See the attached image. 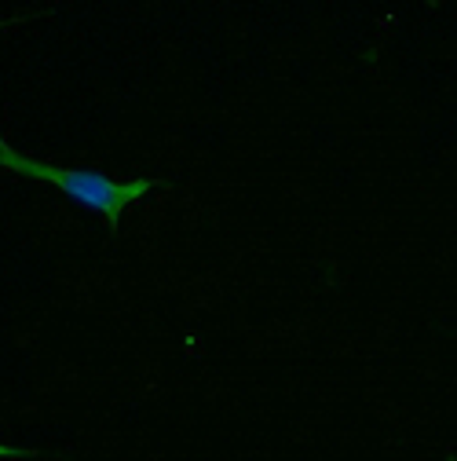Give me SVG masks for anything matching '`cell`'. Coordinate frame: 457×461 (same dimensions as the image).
I'll use <instances>...</instances> for the list:
<instances>
[{
    "label": "cell",
    "instance_id": "3957f363",
    "mask_svg": "<svg viewBox=\"0 0 457 461\" xmlns=\"http://www.w3.org/2000/svg\"><path fill=\"white\" fill-rule=\"evenodd\" d=\"M26 15H19V19H4V23H0V26H15V23H22Z\"/></svg>",
    "mask_w": 457,
    "mask_h": 461
},
{
    "label": "cell",
    "instance_id": "6da1fadb",
    "mask_svg": "<svg viewBox=\"0 0 457 461\" xmlns=\"http://www.w3.org/2000/svg\"><path fill=\"white\" fill-rule=\"evenodd\" d=\"M0 172H19L30 180H44L51 187H59L67 198H74L77 205L99 212L106 220L110 230L121 227V216L132 202H139L143 194H150L154 187H161V180H113L99 168H63V165H48V161H33L26 154H19L4 132H0Z\"/></svg>",
    "mask_w": 457,
    "mask_h": 461
},
{
    "label": "cell",
    "instance_id": "277c9868",
    "mask_svg": "<svg viewBox=\"0 0 457 461\" xmlns=\"http://www.w3.org/2000/svg\"><path fill=\"white\" fill-rule=\"evenodd\" d=\"M446 461H453V457H446Z\"/></svg>",
    "mask_w": 457,
    "mask_h": 461
},
{
    "label": "cell",
    "instance_id": "7a4b0ae2",
    "mask_svg": "<svg viewBox=\"0 0 457 461\" xmlns=\"http://www.w3.org/2000/svg\"><path fill=\"white\" fill-rule=\"evenodd\" d=\"M22 457H33V450H26V447H8V443H0V461H22Z\"/></svg>",
    "mask_w": 457,
    "mask_h": 461
}]
</instances>
